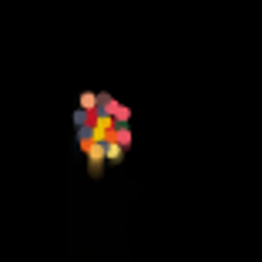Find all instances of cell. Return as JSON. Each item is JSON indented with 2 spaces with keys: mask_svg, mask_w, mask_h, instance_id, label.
Segmentation results:
<instances>
[{
  "mask_svg": "<svg viewBox=\"0 0 262 262\" xmlns=\"http://www.w3.org/2000/svg\"><path fill=\"white\" fill-rule=\"evenodd\" d=\"M77 135H81V148L88 151L91 171H101L104 165H115L131 141L128 111L108 94H84L77 111Z\"/></svg>",
  "mask_w": 262,
  "mask_h": 262,
  "instance_id": "1",
  "label": "cell"
}]
</instances>
